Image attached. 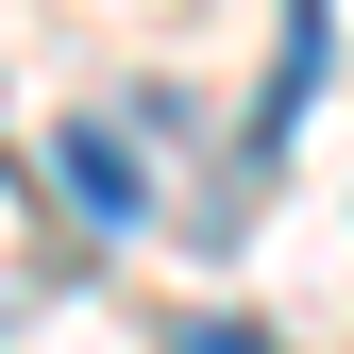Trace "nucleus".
<instances>
[{
  "instance_id": "f257e3e1",
  "label": "nucleus",
  "mask_w": 354,
  "mask_h": 354,
  "mask_svg": "<svg viewBox=\"0 0 354 354\" xmlns=\"http://www.w3.org/2000/svg\"><path fill=\"white\" fill-rule=\"evenodd\" d=\"M68 203H84V219H152V169H136L118 118H68Z\"/></svg>"
},
{
  "instance_id": "f03ea898",
  "label": "nucleus",
  "mask_w": 354,
  "mask_h": 354,
  "mask_svg": "<svg viewBox=\"0 0 354 354\" xmlns=\"http://www.w3.org/2000/svg\"><path fill=\"white\" fill-rule=\"evenodd\" d=\"M169 354H287V337H253V321H186Z\"/></svg>"
}]
</instances>
